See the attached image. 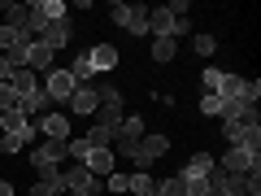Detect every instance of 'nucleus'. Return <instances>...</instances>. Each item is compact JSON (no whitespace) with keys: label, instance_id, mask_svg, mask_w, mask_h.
<instances>
[{"label":"nucleus","instance_id":"0eeeda50","mask_svg":"<svg viewBox=\"0 0 261 196\" xmlns=\"http://www.w3.org/2000/svg\"><path fill=\"white\" fill-rule=\"evenodd\" d=\"M74 75H70V70H48V79H44V96L48 101H70V96H74Z\"/></svg>","mask_w":261,"mask_h":196},{"label":"nucleus","instance_id":"7ed1b4c3","mask_svg":"<svg viewBox=\"0 0 261 196\" xmlns=\"http://www.w3.org/2000/svg\"><path fill=\"white\" fill-rule=\"evenodd\" d=\"M222 135H226L231 149H252V153L261 149V127L257 122H222Z\"/></svg>","mask_w":261,"mask_h":196},{"label":"nucleus","instance_id":"ddd939ff","mask_svg":"<svg viewBox=\"0 0 261 196\" xmlns=\"http://www.w3.org/2000/svg\"><path fill=\"white\" fill-rule=\"evenodd\" d=\"M39 39H44V44L57 53V48H65L70 39H74V27H70V18H61V22H48V27L39 31Z\"/></svg>","mask_w":261,"mask_h":196},{"label":"nucleus","instance_id":"9b49d317","mask_svg":"<svg viewBox=\"0 0 261 196\" xmlns=\"http://www.w3.org/2000/svg\"><path fill=\"white\" fill-rule=\"evenodd\" d=\"M65 105H70V109H74L79 118H92V113L100 109V92H96L92 83H79V87H74V96H70Z\"/></svg>","mask_w":261,"mask_h":196},{"label":"nucleus","instance_id":"2eb2a0df","mask_svg":"<svg viewBox=\"0 0 261 196\" xmlns=\"http://www.w3.org/2000/svg\"><path fill=\"white\" fill-rule=\"evenodd\" d=\"M87 57H92V70H96V75H105V70H113V65H118V48H113V44L87 48Z\"/></svg>","mask_w":261,"mask_h":196},{"label":"nucleus","instance_id":"b1692460","mask_svg":"<svg viewBox=\"0 0 261 196\" xmlns=\"http://www.w3.org/2000/svg\"><path fill=\"white\" fill-rule=\"evenodd\" d=\"M183 192H187V196H218L214 175H209V179H192V183H183Z\"/></svg>","mask_w":261,"mask_h":196},{"label":"nucleus","instance_id":"cd10ccee","mask_svg":"<svg viewBox=\"0 0 261 196\" xmlns=\"http://www.w3.org/2000/svg\"><path fill=\"white\" fill-rule=\"evenodd\" d=\"M157 192H161V196H187V192H183V179H178V175L161 179V183H157Z\"/></svg>","mask_w":261,"mask_h":196},{"label":"nucleus","instance_id":"dca6fc26","mask_svg":"<svg viewBox=\"0 0 261 196\" xmlns=\"http://www.w3.org/2000/svg\"><path fill=\"white\" fill-rule=\"evenodd\" d=\"M0 9L9 13V22H5V27H13L18 35L31 39V5H0Z\"/></svg>","mask_w":261,"mask_h":196},{"label":"nucleus","instance_id":"aec40b11","mask_svg":"<svg viewBox=\"0 0 261 196\" xmlns=\"http://www.w3.org/2000/svg\"><path fill=\"white\" fill-rule=\"evenodd\" d=\"M178 57V39H152V61L157 65H170Z\"/></svg>","mask_w":261,"mask_h":196},{"label":"nucleus","instance_id":"39448f33","mask_svg":"<svg viewBox=\"0 0 261 196\" xmlns=\"http://www.w3.org/2000/svg\"><path fill=\"white\" fill-rule=\"evenodd\" d=\"M170 153V135H161V131H152V135H144L140 140V149H135V166H152L157 157H166Z\"/></svg>","mask_w":261,"mask_h":196},{"label":"nucleus","instance_id":"6ab92c4d","mask_svg":"<svg viewBox=\"0 0 261 196\" xmlns=\"http://www.w3.org/2000/svg\"><path fill=\"white\" fill-rule=\"evenodd\" d=\"M35 135H39L35 127H27V131H9V135L0 140V153H22V149L31 144V140H35Z\"/></svg>","mask_w":261,"mask_h":196},{"label":"nucleus","instance_id":"c85d7f7f","mask_svg":"<svg viewBox=\"0 0 261 196\" xmlns=\"http://www.w3.org/2000/svg\"><path fill=\"white\" fill-rule=\"evenodd\" d=\"M200 113H205V118H218V113H222V101H218L214 92H205L200 96Z\"/></svg>","mask_w":261,"mask_h":196},{"label":"nucleus","instance_id":"473e14b6","mask_svg":"<svg viewBox=\"0 0 261 196\" xmlns=\"http://www.w3.org/2000/svg\"><path fill=\"white\" fill-rule=\"evenodd\" d=\"M9 75H13V70H9V61L0 57V83H9Z\"/></svg>","mask_w":261,"mask_h":196},{"label":"nucleus","instance_id":"20e7f679","mask_svg":"<svg viewBox=\"0 0 261 196\" xmlns=\"http://www.w3.org/2000/svg\"><path fill=\"white\" fill-rule=\"evenodd\" d=\"M222 170H226V175H257L261 157L252 149H226L222 153Z\"/></svg>","mask_w":261,"mask_h":196},{"label":"nucleus","instance_id":"5701e85b","mask_svg":"<svg viewBox=\"0 0 261 196\" xmlns=\"http://www.w3.org/2000/svg\"><path fill=\"white\" fill-rule=\"evenodd\" d=\"M0 127H5V135H9V131H27L31 118H27L22 109H9V113H0Z\"/></svg>","mask_w":261,"mask_h":196},{"label":"nucleus","instance_id":"72a5a7b5","mask_svg":"<svg viewBox=\"0 0 261 196\" xmlns=\"http://www.w3.org/2000/svg\"><path fill=\"white\" fill-rule=\"evenodd\" d=\"M0 196H13V183H5V179H0Z\"/></svg>","mask_w":261,"mask_h":196},{"label":"nucleus","instance_id":"6e6552de","mask_svg":"<svg viewBox=\"0 0 261 196\" xmlns=\"http://www.w3.org/2000/svg\"><path fill=\"white\" fill-rule=\"evenodd\" d=\"M65 157H70V153H65V140H39L35 153H31V166H35V170H44V166H61Z\"/></svg>","mask_w":261,"mask_h":196},{"label":"nucleus","instance_id":"c9c22d12","mask_svg":"<svg viewBox=\"0 0 261 196\" xmlns=\"http://www.w3.org/2000/svg\"><path fill=\"white\" fill-rule=\"evenodd\" d=\"M70 196H87V192H70Z\"/></svg>","mask_w":261,"mask_h":196},{"label":"nucleus","instance_id":"393cba45","mask_svg":"<svg viewBox=\"0 0 261 196\" xmlns=\"http://www.w3.org/2000/svg\"><path fill=\"white\" fill-rule=\"evenodd\" d=\"M192 48H196L200 57H214V53H218V39L209 35V31H200V35H192Z\"/></svg>","mask_w":261,"mask_h":196},{"label":"nucleus","instance_id":"1a4fd4ad","mask_svg":"<svg viewBox=\"0 0 261 196\" xmlns=\"http://www.w3.org/2000/svg\"><path fill=\"white\" fill-rule=\"evenodd\" d=\"M61 187H70V192H87V196L100 192V183H96V175H92L87 166H70V170H61Z\"/></svg>","mask_w":261,"mask_h":196},{"label":"nucleus","instance_id":"bb28decb","mask_svg":"<svg viewBox=\"0 0 261 196\" xmlns=\"http://www.w3.org/2000/svg\"><path fill=\"white\" fill-rule=\"evenodd\" d=\"M18 44H31V39L18 35L13 27H0V48H5V53H9V48H18Z\"/></svg>","mask_w":261,"mask_h":196},{"label":"nucleus","instance_id":"a211bd4d","mask_svg":"<svg viewBox=\"0 0 261 196\" xmlns=\"http://www.w3.org/2000/svg\"><path fill=\"white\" fill-rule=\"evenodd\" d=\"M83 166L92 170V175H113V149H87Z\"/></svg>","mask_w":261,"mask_h":196},{"label":"nucleus","instance_id":"4468645a","mask_svg":"<svg viewBox=\"0 0 261 196\" xmlns=\"http://www.w3.org/2000/svg\"><path fill=\"white\" fill-rule=\"evenodd\" d=\"M53 48H48L44 44V39H31V44H27V70H35V75H39V70H53Z\"/></svg>","mask_w":261,"mask_h":196},{"label":"nucleus","instance_id":"4be33fe9","mask_svg":"<svg viewBox=\"0 0 261 196\" xmlns=\"http://www.w3.org/2000/svg\"><path fill=\"white\" fill-rule=\"evenodd\" d=\"M83 144L87 149H113V131H105V127H92L83 135Z\"/></svg>","mask_w":261,"mask_h":196},{"label":"nucleus","instance_id":"a878e982","mask_svg":"<svg viewBox=\"0 0 261 196\" xmlns=\"http://www.w3.org/2000/svg\"><path fill=\"white\" fill-rule=\"evenodd\" d=\"M152 183H157V179H152V175H144V170H135V175H130V183H126V192H135V196H144V192H148Z\"/></svg>","mask_w":261,"mask_h":196},{"label":"nucleus","instance_id":"f704fd0d","mask_svg":"<svg viewBox=\"0 0 261 196\" xmlns=\"http://www.w3.org/2000/svg\"><path fill=\"white\" fill-rule=\"evenodd\" d=\"M144 196H161V192H157V183H152V187H148V192H144Z\"/></svg>","mask_w":261,"mask_h":196},{"label":"nucleus","instance_id":"f257e3e1","mask_svg":"<svg viewBox=\"0 0 261 196\" xmlns=\"http://www.w3.org/2000/svg\"><path fill=\"white\" fill-rule=\"evenodd\" d=\"M187 27H192V22H187L183 13H174L170 5H157V9H148V35H152V39H178Z\"/></svg>","mask_w":261,"mask_h":196},{"label":"nucleus","instance_id":"f03ea898","mask_svg":"<svg viewBox=\"0 0 261 196\" xmlns=\"http://www.w3.org/2000/svg\"><path fill=\"white\" fill-rule=\"evenodd\" d=\"M109 18L118 22L126 35H148V5H122V0H113Z\"/></svg>","mask_w":261,"mask_h":196},{"label":"nucleus","instance_id":"f8f14e48","mask_svg":"<svg viewBox=\"0 0 261 196\" xmlns=\"http://www.w3.org/2000/svg\"><path fill=\"white\" fill-rule=\"evenodd\" d=\"M35 131L44 135V140H70V118H65V113H57V109H48L44 118L35 122Z\"/></svg>","mask_w":261,"mask_h":196},{"label":"nucleus","instance_id":"f3484780","mask_svg":"<svg viewBox=\"0 0 261 196\" xmlns=\"http://www.w3.org/2000/svg\"><path fill=\"white\" fill-rule=\"evenodd\" d=\"M9 87H13V92H18V101H22V96L39 92V75H35V70H27V65H22V70H13V75H9Z\"/></svg>","mask_w":261,"mask_h":196},{"label":"nucleus","instance_id":"423d86ee","mask_svg":"<svg viewBox=\"0 0 261 196\" xmlns=\"http://www.w3.org/2000/svg\"><path fill=\"white\" fill-rule=\"evenodd\" d=\"M122 118H126V109H122V92L100 96V109H96V127H105V131H118V127H122Z\"/></svg>","mask_w":261,"mask_h":196},{"label":"nucleus","instance_id":"412c9836","mask_svg":"<svg viewBox=\"0 0 261 196\" xmlns=\"http://www.w3.org/2000/svg\"><path fill=\"white\" fill-rule=\"evenodd\" d=\"M70 75H74V83H92V79H96L92 57H87V53H79V57H74V65H70Z\"/></svg>","mask_w":261,"mask_h":196},{"label":"nucleus","instance_id":"c756f323","mask_svg":"<svg viewBox=\"0 0 261 196\" xmlns=\"http://www.w3.org/2000/svg\"><path fill=\"white\" fill-rule=\"evenodd\" d=\"M9 109H18V92L9 83H0V113H9Z\"/></svg>","mask_w":261,"mask_h":196},{"label":"nucleus","instance_id":"9d476101","mask_svg":"<svg viewBox=\"0 0 261 196\" xmlns=\"http://www.w3.org/2000/svg\"><path fill=\"white\" fill-rule=\"evenodd\" d=\"M218 170V157L214 153H192V157H187V166L178 170V179H183V183H192V179H209Z\"/></svg>","mask_w":261,"mask_h":196},{"label":"nucleus","instance_id":"7c9ffc66","mask_svg":"<svg viewBox=\"0 0 261 196\" xmlns=\"http://www.w3.org/2000/svg\"><path fill=\"white\" fill-rule=\"evenodd\" d=\"M222 75H226V70H218V65H205V92H218Z\"/></svg>","mask_w":261,"mask_h":196},{"label":"nucleus","instance_id":"2f4dec72","mask_svg":"<svg viewBox=\"0 0 261 196\" xmlns=\"http://www.w3.org/2000/svg\"><path fill=\"white\" fill-rule=\"evenodd\" d=\"M126 183H130V175H118V170L105 175V187H109V192H126Z\"/></svg>","mask_w":261,"mask_h":196}]
</instances>
